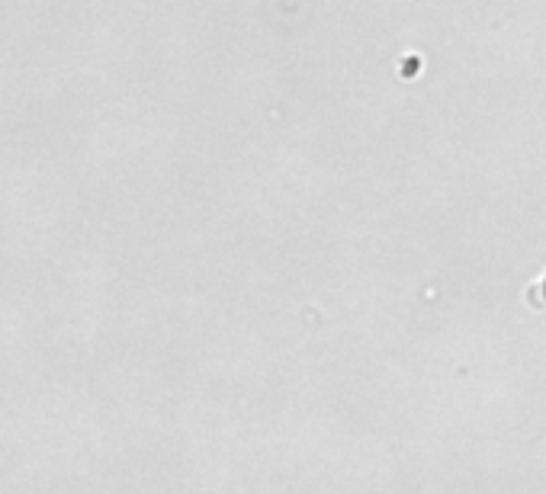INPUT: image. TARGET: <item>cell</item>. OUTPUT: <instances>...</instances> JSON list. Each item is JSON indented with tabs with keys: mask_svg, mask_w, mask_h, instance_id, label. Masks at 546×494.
Returning a JSON list of instances; mask_svg holds the SVG:
<instances>
[{
	"mask_svg": "<svg viewBox=\"0 0 546 494\" xmlns=\"http://www.w3.org/2000/svg\"><path fill=\"white\" fill-rule=\"evenodd\" d=\"M527 299H530V305H534V308H546V273L540 276L537 283L527 286Z\"/></svg>",
	"mask_w": 546,
	"mask_h": 494,
	"instance_id": "cell-1",
	"label": "cell"
}]
</instances>
